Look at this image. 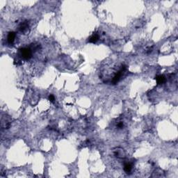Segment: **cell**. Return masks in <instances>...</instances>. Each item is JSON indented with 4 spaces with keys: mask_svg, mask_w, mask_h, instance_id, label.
Here are the masks:
<instances>
[{
    "mask_svg": "<svg viewBox=\"0 0 178 178\" xmlns=\"http://www.w3.org/2000/svg\"><path fill=\"white\" fill-rule=\"evenodd\" d=\"M29 23L27 21L22 22L20 25L19 26V30L24 34H26L29 33Z\"/></svg>",
    "mask_w": 178,
    "mask_h": 178,
    "instance_id": "277c9868",
    "label": "cell"
},
{
    "mask_svg": "<svg viewBox=\"0 0 178 178\" xmlns=\"http://www.w3.org/2000/svg\"><path fill=\"white\" fill-rule=\"evenodd\" d=\"M99 39V34L97 33H94L93 35L89 38L88 42L91 43H95Z\"/></svg>",
    "mask_w": 178,
    "mask_h": 178,
    "instance_id": "ba28073f",
    "label": "cell"
},
{
    "mask_svg": "<svg viewBox=\"0 0 178 178\" xmlns=\"http://www.w3.org/2000/svg\"><path fill=\"white\" fill-rule=\"evenodd\" d=\"M155 79L157 81V83L158 85L162 84L166 82V77L164 76V75H158L155 77Z\"/></svg>",
    "mask_w": 178,
    "mask_h": 178,
    "instance_id": "52a82bcc",
    "label": "cell"
},
{
    "mask_svg": "<svg viewBox=\"0 0 178 178\" xmlns=\"http://www.w3.org/2000/svg\"><path fill=\"white\" fill-rule=\"evenodd\" d=\"M15 36H16V34L13 31H11V32H9L7 36V41L9 44H13V42L15 41Z\"/></svg>",
    "mask_w": 178,
    "mask_h": 178,
    "instance_id": "8992f818",
    "label": "cell"
},
{
    "mask_svg": "<svg viewBox=\"0 0 178 178\" xmlns=\"http://www.w3.org/2000/svg\"><path fill=\"white\" fill-rule=\"evenodd\" d=\"M113 154L118 159H124L126 156V153L122 148H115L113 150Z\"/></svg>",
    "mask_w": 178,
    "mask_h": 178,
    "instance_id": "3957f363",
    "label": "cell"
},
{
    "mask_svg": "<svg viewBox=\"0 0 178 178\" xmlns=\"http://www.w3.org/2000/svg\"><path fill=\"white\" fill-rule=\"evenodd\" d=\"M164 171L160 169H157L154 171V173L152 174V177H162L164 176Z\"/></svg>",
    "mask_w": 178,
    "mask_h": 178,
    "instance_id": "30bf717a",
    "label": "cell"
},
{
    "mask_svg": "<svg viewBox=\"0 0 178 178\" xmlns=\"http://www.w3.org/2000/svg\"><path fill=\"white\" fill-rule=\"evenodd\" d=\"M49 100L50 102H54V100H55V98H54V96L53 95H49Z\"/></svg>",
    "mask_w": 178,
    "mask_h": 178,
    "instance_id": "7c38bea8",
    "label": "cell"
},
{
    "mask_svg": "<svg viewBox=\"0 0 178 178\" xmlns=\"http://www.w3.org/2000/svg\"><path fill=\"white\" fill-rule=\"evenodd\" d=\"M123 127H124V123H123V122L120 121V122H118L117 127L118 129H122V128H123Z\"/></svg>",
    "mask_w": 178,
    "mask_h": 178,
    "instance_id": "8fae6325",
    "label": "cell"
},
{
    "mask_svg": "<svg viewBox=\"0 0 178 178\" xmlns=\"http://www.w3.org/2000/svg\"><path fill=\"white\" fill-rule=\"evenodd\" d=\"M20 55L25 60H29L31 58L32 56V51L29 47H23L20 49Z\"/></svg>",
    "mask_w": 178,
    "mask_h": 178,
    "instance_id": "6da1fadb",
    "label": "cell"
},
{
    "mask_svg": "<svg viewBox=\"0 0 178 178\" xmlns=\"http://www.w3.org/2000/svg\"><path fill=\"white\" fill-rule=\"evenodd\" d=\"M11 124V120L8 117H5L2 118V128L8 129Z\"/></svg>",
    "mask_w": 178,
    "mask_h": 178,
    "instance_id": "5b68a950",
    "label": "cell"
},
{
    "mask_svg": "<svg viewBox=\"0 0 178 178\" xmlns=\"http://www.w3.org/2000/svg\"><path fill=\"white\" fill-rule=\"evenodd\" d=\"M125 70H126V66H123L119 71H118L117 73H115V75L113 76V77L112 78V80H111V83L113 84H116L118 82H119Z\"/></svg>",
    "mask_w": 178,
    "mask_h": 178,
    "instance_id": "7a4b0ae2",
    "label": "cell"
},
{
    "mask_svg": "<svg viewBox=\"0 0 178 178\" xmlns=\"http://www.w3.org/2000/svg\"><path fill=\"white\" fill-rule=\"evenodd\" d=\"M123 169H124V171L125 173H129L131 171V170H132V164H131V163H129V162L125 163V164H124Z\"/></svg>",
    "mask_w": 178,
    "mask_h": 178,
    "instance_id": "9c48e42d",
    "label": "cell"
}]
</instances>
